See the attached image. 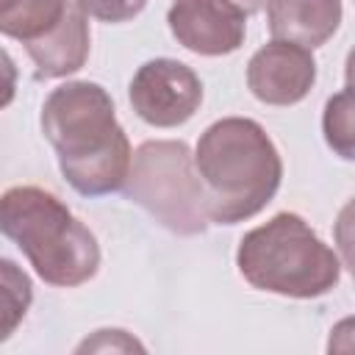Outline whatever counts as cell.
Instances as JSON below:
<instances>
[{
    "instance_id": "1",
    "label": "cell",
    "mask_w": 355,
    "mask_h": 355,
    "mask_svg": "<svg viewBox=\"0 0 355 355\" xmlns=\"http://www.w3.org/2000/svg\"><path fill=\"white\" fill-rule=\"evenodd\" d=\"M42 133L58 155L67 183L83 197L122 189L130 169V141L111 94L94 80H67L42 105Z\"/></svg>"
},
{
    "instance_id": "2",
    "label": "cell",
    "mask_w": 355,
    "mask_h": 355,
    "mask_svg": "<svg viewBox=\"0 0 355 355\" xmlns=\"http://www.w3.org/2000/svg\"><path fill=\"white\" fill-rule=\"evenodd\" d=\"M208 219L236 225L261 214L280 189L283 161L269 133L247 116L208 125L194 150Z\"/></svg>"
},
{
    "instance_id": "3",
    "label": "cell",
    "mask_w": 355,
    "mask_h": 355,
    "mask_svg": "<svg viewBox=\"0 0 355 355\" xmlns=\"http://www.w3.org/2000/svg\"><path fill=\"white\" fill-rule=\"evenodd\" d=\"M0 233L22 250L33 272L50 286H83L100 269L94 233L42 186H14L0 197Z\"/></svg>"
},
{
    "instance_id": "4",
    "label": "cell",
    "mask_w": 355,
    "mask_h": 355,
    "mask_svg": "<svg viewBox=\"0 0 355 355\" xmlns=\"http://www.w3.org/2000/svg\"><path fill=\"white\" fill-rule=\"evenodd\" d=\"M236 266L252 288L291 300L322 297L341 280L336 250L291 211H280L266 225L244 233L236 250Z\"/></svg>"
},
{
    "instance_id": "5",
    "label": "cell",
    "mask_w": 355,
    "mask_h": 355,
    "mask_svg": "<svg viewBox=\"0 0 355 355\" xmlns=\"http://www.w3.org/2000/svg\"><path fill=\"white\" fill-rule=\"evenodd\" d=\"M119 191L178 236H200L211 225L205 191L186 141L153 139L139 144Z\"/></svg>"
},
{
    "instance_id": "6",
    "label": "cell",
    "mask_w": 355,
    "mask_h": 355,
    "mask_svg": "<svg viewBox=\"0 0 355 355\" xmlns=\"http://www.w3.org/2000/svg\"><path fill=\"white\" fill-rule=\"evenodd\" d=\"M130 105L153 128L189 122L202 103V80L178 58H150L130 78Z\"/></svg>"
},
{
    "instance_id": "7",
    "label": "cell",
    "mask_w": 355,
    "mask_h": 355,
    "mask_svg": "<svg viewBox=\"0 0 355 355\" xmlns=\"http://www.w3.org/2000/svg\"><path fill=\"white\" fill-rule=\"evenodd\" d=\"M166 25L178 44L208 58L236 53L247 36V14L230 0H175Z\"/></svg>"
},
{
    "instance_id": "8",
    "label": "cell",
    "mask_w": 355,
    "mask_h": 355,
    "mask_svg": "<svg viewBox=\"0 0 355 355\" xmlns=\"http://www.w3.org/2000/svg\"><path fill=\"white\" fill-rule=\"evenodd\" d=\"M316 83V58L308 47L272 39L247 64V86L266 105H294Z\"/></svg>"
},
{
    "instance_id": "9",
    "label": "cell",
    "mask_w": 355,
    "mask_h": 355,
    "mask_svg": "<svg viewBox=\"0 0 355 355\" xmlns=\"http://www.w3.org/2000/svg\"><path fill=\"white\" fill-rule=\"evenodd\" d=\"M31 61L36 64V78H67L78 72L92 50V33H89V17L69 3L67 14L36 42L25 44Z\"/></svg>"
},
{
    "instance_id": "10",
    "label": "cell",
    "mask_w": 355,
    "mask_h": 355,
    "mask_svg": "<svg viewBox=\"0 0 355 355\" xmlns=\"http://www.w3.org/2000/svg\"><path fill=\"white\" fill-rule=\"evenodd\" d=\"M341 0H266V22L272 39L300 47H322L341 25Z\"/></svg>"
},
{
    "instance_id": "11",
    "label": "cell",
    "mask_w": 355,
    "mask_h": 355,
    "mask_svg": "<svg viewBox=\"0 0 355 355\" xmlns=\"http://www.w3.org/2000/svg\"><path fill=\"white\" fill-rule=\"evenodd\" d=\"M31 302L33 283L28 272L11 258H0V344L17 333Z\"/></svg>"
},
{
    "instance_id": "12",
    "label": "cell",
    "mask_w": 355,
    "mask_h": 355,
    "mask_svg": "<svg viewBox=\"0 0 355 355\" xmlns=\"http://www.w3.org/2000/svg\"><path fill=\"white\" fill-rule=\"evenodd\" d=\"M69 3L72 0H22L14 11H8L0 19V33L22 44H31L67 14Z\"/></svg>"
},
{
    "instance_id": "13",
    "label": "cell",
    "mask_w": 355,
    "mask_h": 355,
    "mask_svg": "<svg viewBox=\"0 0 355 355\" xmlns=\"http://www.w3.org/2000/svg\"><path fill=\"white\" fill-rule=\"evenodd\" d=\"M322 130L324 139L330 144V150L336 155H341L344 161L355 158V147H352V92L341 89L338 94H333L324 105V116H322Z\"/></svg>"
},
{
    "instance_id": "14",
    "label": "cell",
    "mask_w": 355,
    "mask_h": 355,
    "mask_svg": "<svg viewBox=\"0 0 355 355\" xmlns=\"http://www.w3.org/2000/svg\"><path fill=\"white\" fill-rule=\"evenodd\" d=\"M75 6L100 22H128L144 11L147 0H75Z\"/></svg>"
},
{
    "instance_id": "15",
    "label": "cell",
    "mask_w": 355,
    "mask_h": 355,
    "mask_svg": "<svg viewBox=\"0 0 355 355\" xmlns=\"http://www.w3.org/2000/svg\"><path fill=\"white\" fill-rule=\"evenodd\" d=\"M17 78H19V72H17L14 58L0 47V111L8 108V105L14 103V94H17Z\"/></svg>"
},
{
    "instance_id": "16",
    "label": "cell",
    "mask_w": 355,
    "mask_h": 355,
    "mask_svg": "<svg viewBox=\"0 0 355 355\" xmlns=\"http://www.w3.org/2000/svg\"><path fill=\"white\" fill-rule=\"evenodd\" d=\"M230 3H236L247 17H250V14H255V11H261V8L266 6V0H230Z\"/></svg>"
},
{
    "instance_id": "17",
    "label": "cell",
    "mask_w": 355,
    "mask_h": 355,
    "mask_svg": "<svg viewBox=\"0 0 355 355\" xmlns=\"http://www.w3.org/2000/svg\"><path fill=\"white\" fill-rule=\"evenodd\" d=\"M19 3H22V0H0V19H3L8 11H14Z\"/></svg>"
}]
</instances>
